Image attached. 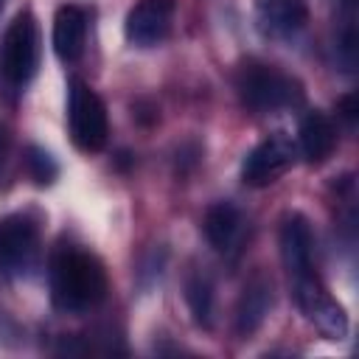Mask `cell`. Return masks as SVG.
Masks as SVG:
<instances>
[{
    "label": "cell",
    "instance_id": "obj_12",
    "mask_svg": "<svg viewBox=\"0 0 359 359\" xmlns=\"http://www.w3.org/2000/svg\"><path fill=\"white\" fill-rule=\"evenodd\" d=\"M300 151L309 163H323L331 157L334 146H337V129L331 123V118L325 112H309L300 121Z\"/></svg>",
    "mask_w": 359,
    "mask_h": 359
},
{
    "label": "cell",
    "instance_id": "obj_1",
    "mask_svg": "<svg viewBox=\"0 0 359 359\" xmlns=\"http://www.w3.org/2000/svg\"><path fill=\"white\" fill-rule=\"evenodd\" d=\"M107 294V272L101 261L79 247H62L50 258V297L59 311H87Z\"/></svg>",
    "mask_w": 359,
    "mask_h": 359
},
{
    "label": "cell",
    "instance_id": "obj_4",
    "mask_svg": "<svg viewBox=\"0 0 359 359\" xmlns=\"http://www.w3.org/2000/svg\"><path fill=\"white\" fill-rule=\"evenodd\" d=\"M67 121H70V137H73L76 149H81V151H101L107 146L109 123H107L104 101L81 79L70 81Z\"/></svg>",
    "mask_w": 359,
    "mask_h": 359
},
{
    "label": "cell",
    "instance_id": "obj_6",
    "mask_svg": "<svg viewBox=\"0 0 359 359\" xmlns=\"http://www.w3.org/2000/svg\"><path fill=\"white\" fill-rule=\"evenodd\" d=\"M294 163V143L286 135H269L261 140L241 163V180L252 188H266L278 182Z\"/></svg>",
    "mask_w": 359,
    "mask_h": 359
},
{
    "label": "cell",
    "instance_id": "obj_5",
    "mask_svg": "<svg viewBox=\"0 0 359 359\" xmlns=\"http://www.w3.org/2000/svg\"><path fill=\"white\" fill-rule=\"evenodd\" d=\"M294 300L300 306V311L306 314L309 323H314L328 339H345L348 334V317L342 311V306L325 292V286L320 283L317 272L294 278Z\"/></svg>",
    "mask_w": 359,
    "mask_h": 359
},
{
    "label": "cell",
    "instance_id": "obj_7",
    "mask_svg": "<svg viewBox=\"0 0 359 359\" xmlns=\"http://www.w3.org/2000/svg\"><path fill=\"white\" fill-rule=\"evenodd\" d=\"M36 244H39V233L28 216L14 213L0 219V266L6 272L22 275L25 269H31L36 258Z\"/></svg>",
    "mask_w": 359,
    "mask_h": 359
},
{
    "label": "cell",
    "instance_id": "obj_19",
    "mask_svg": "<svg viewBox=\"0 0 359 359\" xmlns=\"http://www.w3.org/2000/svg\"><path fill=\"white\" fill-rule=\"evenodd\" d=\"M0 11H3V0H0Z\"/></svg>",
    "mask_w": 359,
    "mask_h": 359
},
{
    "label": "cell",
    "instance_id": "obj_2",
    "mask_svg": "<svg viewBox=\"0 0 359 359\" xmlns=\"http://www.w3.org/2000/svg\"><path fill=\"white\" fill-rule=\"evenodd\" d=\"M236 90H238L241 104L261 115L280 112L303 101V90L292 76L269 65H258V62H250L236 73Z\"/></svg>",
    "mask_w": 359,
    "mask_h": 359
},
{
    "label": "cell",
    "instance_id": "obj_16",
    "mask_svg": "<svg viewBox=\"0 0 359 359\" xmlns=\"http://www.w3.org/2000/svg\"><path fill=\"white\" fill-rule=\"evenodd\" d=\"M25 168H28V174H31V180L36 185H50L59 177L56 160L45 149H39V146H28V151H25Z\"/></svg>",
    "mask_w": 359,
    "mask_h": 359
},
{
    "label": "cell",
    "instance_id": "obj_14",
    "mask_svg": "<svg viewBox=\"0 0 359 359\" xmlns=\"http://www.w3.org/2000/svg\"><path fill=\"white\" fill-rule=\"evenodd\" d=\"M238 233H241V213H238L236 205L216 202V205L208 208V213H205V236H208L213 250H219V252L233 250Z\"/></svg>",
    "mask_w": 359,
    "mask_h": 359
},
{
    "label": "cell",
    "instance_id": "obj_15",
    "mask_svg": "<svg viewBox=\"0 0 359 359\" xmlns=\"http://www.w3.org/2000/svg\"><path fill=\"white\" fill-rule=\"evenodd\" d=\"M185 300L191 306V314L196 325H210V311H213V286L205 275H191L185 283Z\"/></svg>",
    "mask_w": 359,
    "mask_h": 359
},
{
    "label": "cell",
    "instance_id": "obj_8",
    "mask_svg": "<svg viewBox=\"0 0 359 359\" xmlns=\"http://www.w3.org/2000/svg\"><path fill=\"white\" fill-rule=\"evenodd\" d=\"M174 0H140L129 14H126V25L123 34L135 48H154L160 45L168 31H171V20H174Z\"/></svg>",
    "mask_w": 359,
    "mask_h": 359
},
{
    "label": "cell",
    "instance_id": "obj_10",
    "mask_svg": "<svg viewBox=\"0 0 359 359\" xmlns=\"http://www.w3.org/2000/svg\"><path fill=\"white\" fill-rule=\"evenodd\" d=\"M280 255L283 264L289 269V278H303L314 272V238H311V227L300 213L286 216L283 227H280Z\"/></svg>",
    "mask_w": 359,
    "mask_h": 359
},
{
    "label": "cell",
    "instance_id": "obj_11",
    "mask_svg": "<svg viewBox=\"0 0 359 359\" xmlns=\"http://www.w3.org/2000/svg\"><path fill=\"white\" fill-rule=\"evenodd\" d=\"M87 42V14L79 6H62L53 17V50L62 62H76Z\"/></svg>",
    "mask_w": 359,
    "mask_h": 359
},
{
    "label": "cell",
    "instance_id": "obj_17",
    "mask_svg": "<svg viewBox=\"0 0 359 359\" xmlns=\"http://www.w3.org/2000/svg\"><path fill=\"white\" fill-rule=\"evenodd\" d=\"M339 112H342V118L353 126V123H356V98H353V95H345V98L339 101Z\"/></svg>",
    "mask_w": 359,
    "mask_h": 359
},
{
    "label": "cell",
    "instance_id": "obj_13",
    "mask_svg": "<svg viewBox=\"0 0 359 359\" xmlns=\"http://www.w3.org/2000/svg\"><path fill=\"white\" fill-rule=\"evenodd\" d=\"M269 309H272V286L264 278H255L241 292V300H238V309H236V331L241 337L252 334L264 323Z\"/></svg>",
    "mask_w": 359,
    "mask_h": 359
},
{
    "label": "cell",
    "instance_id": "obj_3",
    "mask_svg": "<svg viewBox=\"0 0 359 359\" xmlns=\"http://www.w3.org/2000/svg\"><path fill=\"white\" fill-rule=\"evenodd\" d=\"M36 20L31 11H20L0 42V79L8 87H25L36 70Z\"/></svg>",
    "mask_w": 359,
    "mask_h": 359
},
{
    "label": "cell",
    "instance_id": "obj_18",
    "mask_svg": "<svg viewBox=\"0 0 359 359\" xmlns=\"http://www.w3.org/2000/svg\"><path fill=\"white\" fill-rule=\"evenodd\" d=\"M8 146H11V135H8V129L0 123V163H3V157L8 154Z\"/></svg>",
    "mask_w": 359,
    "mask_h": 359
},
{
    "label": "cell",
    "instance_id": "obj_9",
    "mask_svg": "<svg viewBox=\"0 0 359 359\" xmlns=\"http://www.w3.org/2000/svg\"><path fill=\"white\" fill-rule=\"evenodd\" d=\"M309 20L306 0H255L258 31L269 39H289Z\"/></svg>",
    "mask_w": 359,
    "mask_h": 359
}]
</instances>
